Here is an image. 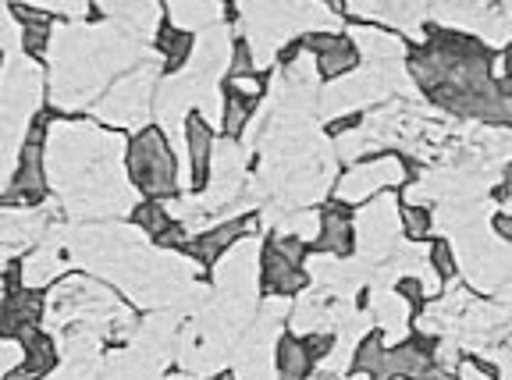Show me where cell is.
Listing matches in <instances>:
<instances>
[{"mask_svg":"<svg viewBox=\"0 0 512 380\" xmlns=\"http://www.w3.org/2000/svg\"><path fill=\"white\" fill-rule=\"evenodd\" d=\"M399 221L406 224V231L413 238L431 235V214H427V206H399Z\"/></svg>","mask_w":512,"mask_h":380,"instance_id":"cell-11","label":"cell"},{"mask_svg":"<svg viewBox=\"0 0 512 380\" xmlns=\"http://www.w3.org/2000/svg\"><path fill=\"white\" fill-rule=\"evenodd\" d=\"M253 107H256V100H249V96H242V93H235V89H228V96H224V118H221V125H224V135H239L242 128L249 125V118H253Z\"/></svg>","mask_w":512,"mask_h":380,"instance_id":"cell-9","label":"cell"},{"mask_svg":"<svg viewBox=\"0 0 512 380\" xmlns=\"http://www.w3.org/2000/svg\"><path fill=\"white\" fill-rule=\"evenodd\" d=\"M352 242H356V228H352L349 214L338 210V206L324 210V217H320V231H317V238H313V249H317V253H331V256L342 260V256L352 253Z\"/></svg>","mask_w":512,"mask_h":380,"instance_id":"cell-3","label":"cell"},{"mask_svg":"<svg viewBox=\"0 0 512 380\" xmlns=\"http://www.w3.org/2000/svg\"><path fill=\"white\" fill-rule=\"evenodd\" d=\"M260 281H264L267 292H271L274 299H285V295L299 292V288L306 285L303 270H299L296 263H288L274 246L264 249V260H260Z\"/></svg>","mask_w":512,"mask_h":380,"instance_id":"cell-4","label":"cell"},{"mask_svg":"<svg viewBox=\"0 0 512 380\" xmlns=\"http://www.w3.org/2000/svg\"><path fill=\"white\" fill-rule=\"evenodd\" d=\"M402 178H406V164L395 157H381V160H374V164H363V167H356V171H349V175L338 182V196L360 203V199H367L370 192L384 189V185H402Z\"/></svg>","mask_w":512,"mask_h":380,"instance_id":"cell-2","label":"cell"},{"mask_svg":"<svg viewBox=\"0 0 512 380\" xmlns=\"http://www.w3.org/2000/svg\"><path fill=\"white\" fill-rule=\"evenodd\" d=\"M505 75H509V82H512V43H509V50H505Z\"/></svg>","mask_w":512,"mask_h":380,"instance_id":"cell-12","label":"cell"},{"mask_svg":"<svg viewBox=\"0 0 512 380\" xmlns=\"http://www.w3.org/2000/svg\"><path fill=\"white\" fill-rule=\"evenodd\" d=\"M157 43H160V50H164V57H168L171 72H178V68L189 61V54H192V36H189V32L175 29V25H164Z\"/></svg>","mask_w":512,"mask_h":380,"instance_id":"cell-10","label":"cell"},{"mask_svg":"<svg viewBox=\"0 0 512 380\" xmlns=\"http://www.w3.org/2000/svg\"><path fill=\"white\" fill-rule=\"evenodd\" d=\"M185 143H189V160H192V182L200 185V189H207L210 182V160H214V132H210V125L200 118V114H192L189 121H185Z\"/></svg>","mask_w":512,"mask_h":380,"instance_id":"cell-5","label":"cell"},{"mask_svg":"<svg viewBox=\"0 0 512 380\" xmlns=\"http://www.w3.org/2000/svg\"><path fill=\"white\" fill-rule=\"evenodd\" d=\"M57 270H61V256L54 253V249H40V253L25 256L22 263V278H25V288H43L50 285V281L57 278Z\"/></svg>","mask_w":512,"mask_h":380,"instance_id":"cell-8","label":"cell"},{"mask_svg":"<svg viewBox=\"0 0 512 380\" xmlns=\"http://www.w3.org/2000/svg\"><path fill=\"white\" fill-rule=\"evenodd\" d=\"M313 370V356L303 338H281L278 345V380H306Z\"/></svg>","mask_w":512,"mask_h":380,"instance_id":"cell-6","label":"cell"},{"mask_svg":"<svg viewBox=\"0 0 512 380\" xmlns=\"http://www.w3.org/2000/svg\"><path fill=\"white\" fill-rule=\"evenodd\" d=\"M128 171L146 196H171L178 189L175 153L160 128H143L128 146Z\"/></svg>","mask_w":512,"mask_h":380,"instance_id":"cell-1","label":"cell"},{"mask_svg":"<svg viewBox=\"0 0 512 380\" xmlns=\"http://www.w3.org/2000/svg\"><path fill=\"white\" fill-rule=\"evenodd\" d=\"M356 64H360V50H356L352 40H345V36H338L335 47H328L317 57V68L324 79H342V75H349Z\"/></svg>","mask_w":512,"mask_h":380,"instance_id":"cell-7","label":"cell"}]
</instances>
